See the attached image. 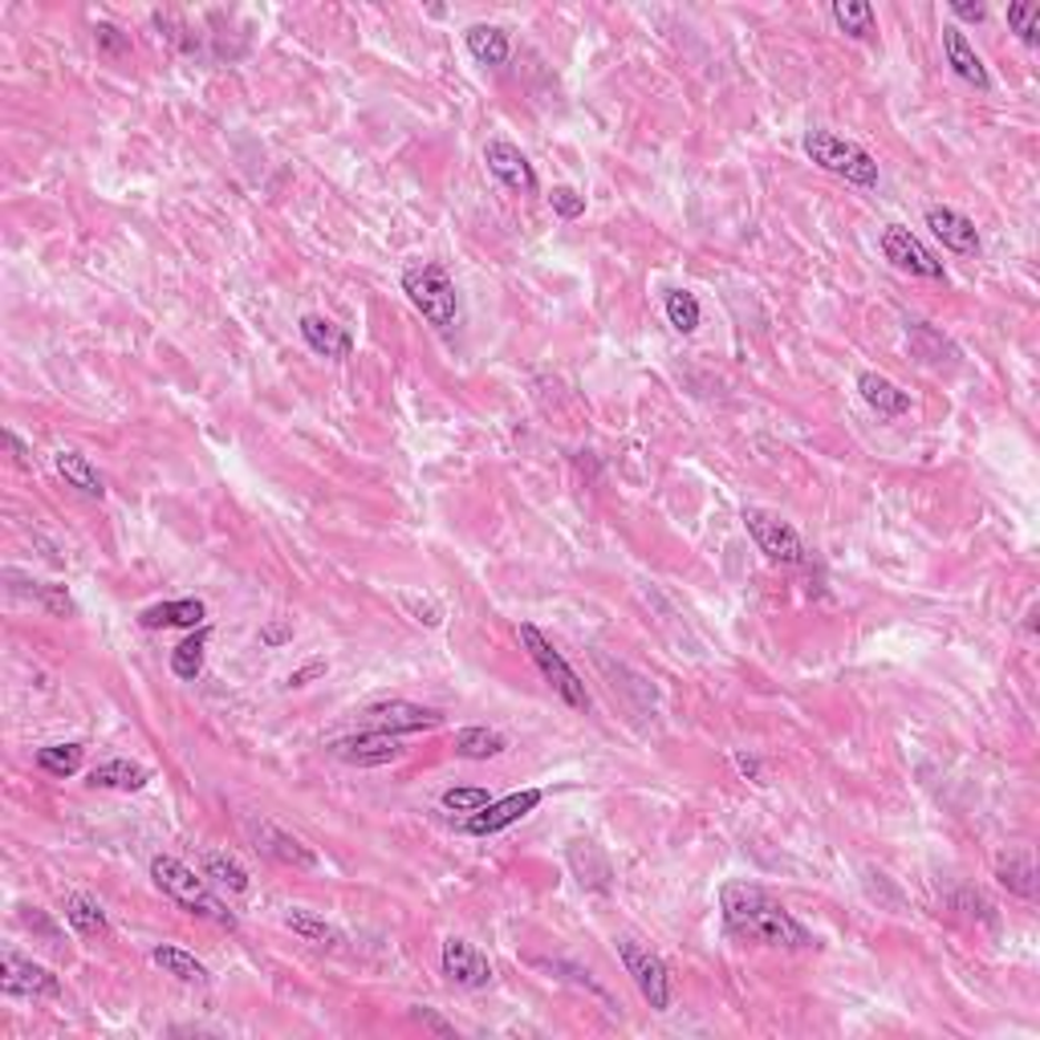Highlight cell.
I'll return each instance as SVG.
<instances>
[{
    "mask_svg": "<svg viewBox=\"0 0 1040 1040\" xmlns=\"http://www.w3.org/2000/svg\"><path fill=\"white\" fill-rule=\"evenodd\" d=\"M927 228L934 232V240H943V249L959 252V257H980V232L971 224L968 216L956 212V208H943V203H931L927 208Z\"/></svg>",
    "mask_w": 1040,
    "mask_h": 1040,
    "instance_id": "15",
    "label": "cell"
},
{
    "mask_svg": "<svg viewBox=\"0 0 1040 1040\" xmlns=\"http://www.w3.org/2000/svg\"><path fill=\"white\" fill-rule=\"evenodd\" d=\"M297 330H301V338H306L309 350L321 354V358L342 362V358L354 354V338H350V330H342L338 321L321 318V313H306V318L297 321Z\"/></svg>",
    "mask_w": 1040,
    "mask_h": 1040,
    "instance_id": "17",
    "label": "cell"
},
{
    "mask_svg": "<svg viewBox=\"0 0 1040 1040\" xmlns=\"http://www.w3.org/2000/svg\"><path fill=\"white\" fill-rule=\"evenodd\" d=\"M281 922L289 927L293 934H301L306 943H318V947H338L342 943V931L333 927V922H326L318 914V910H306V907H284Z\"/></svg>",
    "mask_w": 1040,
    "mask_h": 1040,
    "instance_id": "26",
    "label": "cell"
},
{
    "mask_svg": "<svg viewBox=\"0 0 1040 1040\" xmlns=\"http://www.w3.org/2000/svg\"><path fill=\"white\" fill-rule=\"evenodd\" d=\"M484 163H488V171H492L509 191H517V196H537V188H541V179H537V171H532V163L524 159V151H520L517 142L488 139Z\"/></svg>",
    "mask_w": 1040,
    "mask_h": 1040,
    "instance_id": "12",
    "label": "cell"
},
{
    "mask_svg": "<svg viewBox=\"0 0 1040 1040\" xmlns=\"http://www.w3.org/2000/svg\"><path fill=\"white\" fill-rule=\"evenodd\" d=\"M94 41H98V49H102V53H110V58H127V53H130V37L122 33L119 24H110V21H98L94 24Z\"/></svg>",
    "mask_w": 1040,
    "mask_h": 1040,
    "instance_id": "40",
    "label": "cell"
},
{
    "mask_svg": "<svg viewBox=\"0 0 1040 1040\" xmlns=\"http://www.w3.org/2000/svg\"><path fill=\"white\" fill-rule=\"evenodd\" d=\"M151 780V772L134 764V760H102L98 769H90V789H119V792H139Z\"/></svg>",
    "mask_w": 1040,
    "mask_h": 1040,
    "instance_id": "23",
    "label": "cell"
},
{
    "mask_svg": "<svg viewBox=\"0 0 1040 1040\" xmlns=\"http://www.w3.org/2000/svg\"><path fill=\"white\" fill-rule=\"evenodd\" d=\"M326 752H330L333 760H342V764H354V769H382V764H390V760H399L407 748L399 744V736H394V732L367 728V732L330 740V744H326Z\"/></svg>",
    "mask_w": 1040,
    "mask_h": 1040,
    "instance_id": "8",
    "label": "cell"
},
{
    "mask_svg": "<svg viewBox=\"0 0 1040 1040\" xmlns=\"http://www.w3.org/2000/svg\"><path fill=\"white\" fill-rule=\"evenodd\" d=\"M257 850L269 853L272 862L293 866V870H313L318 866V853L309 850L306 841H297L293 833H284V829L269 826V821H260L257 829Z\"/></svg>",
    "mask_w": 1040,
    "mask_h": 1040,
    "instance_id": "18",
    "label": "cell"
},
{
    "mask_svg": "<svg viewBox=\"0 0 1040 1040\" xmlns=\"http://www.w3.org/2000/svg\"><path fill=\"white\" fill-rule=\"evenodd\" d=\"M736 764H740V772H744V777L760 780V764H757V760H748V757H736Z\"/></svg>",
    "mask_w": 1040,
    "mask_h": 1040,
    "instance_id": "47",
    "label": "cell"
},
{
    "mask_svg": "<svg viewBox=\"0 0 1040 1040\" xmlns=\"http://www.w3.org/2000/svg\"><path fill=\"white\" fill-rule=\"evenodd\" d=\"M4 443H9L12 460L21 463V468H33V460H29V448H24V443H21V436H17V431H12V427H9V431H4Z\"/></svg>",
    "mask_w": 1040,
    "mask_h": 1040,
    "instance_id": "46",
    "label": "cell"
},
{
    "mask_svg": "<svg viewBox=\"0 0 1040 1040\" xmlns=\"http://www.w3.org/2000/svg\"><path fill=\"white\" fill-rule=\"evenodd\" d=\"M541 801H544L541 789H520V792H509V797H500V801H488L480 813L468 817V833H472V838H492L500 829L517 826L520 817H529Z\"/></svg>",
    "mask_w": 1040,
    "mask_h": 1040,
    "instance_id": "11",
    "label": "cell"
},
{
    "mask_svg": "<svg viewBox=\"0 0 1040 1040\" xmlns=\"http://www.w3.org/2000/svg\"><path fill=\"white\" fill-rule=\"evenodd\" d=\"M151 878L154 887L163 890L167 899L179 902V907L188 910V914H200V919H212L220 922V927H237V914L224 907V902L216 899L212 890H208V878H196V870L191 866H183L179 858H167V853H159L151 862Z\"/></svg>",
    "mask_w": 1040,
    "mask_h": 1040,
    "instance_id": "2",
    "label": "cell"
},
{
    "mask_svg": "<svg viewBox=\"0 0 1040 1040\" xmlns=\"http://www.w3.org/2000/svg\"><path fill=\"white\" fill-rule=\"evenodd\" d=\"M326 671H330V667H326V659H313V662H306V667H297V671L289 674L284 683H289V687H306V683H313V679H321Z\"/></svg>",
    "mask_w": 1040,
    "mask_h": 1040,
    "instance_id": "43",
    "label": "cell"
},
{
    "mask_svg": "<svg viewBox=\"0 0 1040 1040\" xmlns=\"http://www.w3.org/2000/svg\"><path fill=\"white\" fill-rule=\"evenodd\" d=\"M402 606H407V610L414 614V622H423V627H439V622H443V610H439L436 602H427V598L419 602V598H411V593H402Z\"/></svg>",
    "mask_w": 1040,
    "mask_h": 1040,
    "instance_id": "41",
    "label": "cell"
},
{
    "mask_svg": "<svg viewBox=\"0 0 1040 1040\" xmlns=\"http://www.w3.org/2000/svg\"><path fill=\"white\" fill-rule=\"evenodd\" d=\"M744 529L752 532L757 549L769 561L780 566H809V544L801 541V532L792 529L789 520H780L769 509H744Z\"/></svg>",
    "mask_w": 1040,
    "mask_h": 1040,
    "instance_id": "6",
    "label": "cell"
},
{
    "mask_svg": "<svg viewBox=\"0 0 1040 1040\" xmlns=\"http://www.w3.org/2000/svg\"><path fill=\"white\" fill-rule=\"evenodd\" d=\"M463 46H468V53H472L480 66H504L509 61V33L500 29V24H472L468 33H463Z\"/></svg>",
    "mask_w": 1040,
    "mask_h": 1040,
    "instance_id": "24",
    "label": "cell"
},
{
    "mask_svg": "<svg viewBox=\"0 0 1040 1040\" xmlns=\"http://www.w3.org/2000/svg\"><path fill=\"white\" fill-rule=\"evenodd\" d=\"M720 910L728 931L736 939H744V943L784 947V951H804V947L817 943L809 927L784 902H777L769 890L752 887V882H728L720 890Z\"/></svg>",
    "mask_w": 1040,
    "mask_h": 1040,
    "instance_id": "1",
    "label": "cell"
},
{
    "mask_svg": "<svg viewBox=\"0 0 1040 1040\" xmlns=\"http://www.w3.org/2000/svg\"><path fill=\"white\" fill-rule=\"evenodd\" d=\"M699 301L696 293H687V289H671L667 293V321H671L679 333H696L699 330Z\"/></svg>",
    "mask_w": 1040,
    "mask_h": 1040,
    "instance_id": "35",
    "label": "cell"
},
{
    "mask_svg": "<svg viewBox=\"0 0 1040 1040\" xmlns=\"http://www.w3.org/2000/svg\"><path fill=\"white\" fill-rule=\"evenodd\" d=\"M37 598V602L46 606L49 614L53 618H66V614H73V598H70V590L66 586H49V581H33V590H29Z\"/></svg>",
    "mask_w": 1040,
    "mask_h": 1040,
    "instance_id": "38",
    "label": "cell"
},
{
    "mask_svg": "<svg viewBox=\"0 0 1040 1040\" xmlns=\"http://www.w3.org/2000/svg\"><path fill=\"white\" fill-rule=\"evenodd\" d=\"M439 801H443V809H448V813H468V817H472V813H480L488 801H492V792L480 789V784H456V789H448L443 797H439Z\"/></svg>",
    "mask_w": 1040,
    "mask_h": 1040,
    "instance_id": "36",
    "label": "cell"
},
{
    "mask_svg": "<svg viewBox=\"0 0 1040 1040\" xmlns=\"http://www.w3.org/2000/svg\"><path fill=\"white\" fill-rule=\"evenodd\" d=\"M1008 24L1020 33L1024 46L1040 41V4H1008Z\"/></svg>",
    "mask_w": 1040,
    "mask_h": 1040,
    "instance_id": "37",
    "label": "cell"
},
{
    "mask_svg": "<svg viewBox=\"0 0 1040 1040\" xmlns=\"http://www.w3.org/2000/svg\"><path fill=\"white\" fill-rule=\"evenodd\" d=\"M53 468H58L61 480L70 488H78L82 497H94V500L107 497V480H102V472L86 460L82 451H58V456H53Z\"/></svg>",
    "mask_w": 1040,
    "mask_h": 1040,
    "instance_id": "21",
    "label": "cell"
},
{
    "mask_svg": "<svg viewBox=\"0 0 1040 1040\" xmlns=\"http://www.w3.org/2000/svg\"><path fill=\"white\" fill-rule=\"evenodd\" d=\"M260 642L264 647H284V642H293V627L289 622H269V627L260 630Z\"/></svg>",
    "mask_w": 1040,
    "mask_h": 1040,
    "instance_id": "45",
    "label": "cell"
},
{
    "mask_svg": "<svg viewBox=\"0 0 1040 1040\" xmlns=\"http://www.w3.org/2000/svg\"><path fill=\"white\" fill-rule=\"evenodd\" d=\"M858 394H862L866 407H870V411H878L882 419H899V414L910 411V394H907V390H899L890 379L874 374V370H862V374H858Z\"/></svg>",
    "mask_w": 1040,
    "mask_h": 1040,
    "instance_id": "20",
    "label": "cell"
},
{
    "mask_svg": "<svg viewBox=\"0 0 1040 1040\" xmlns=\"http://www.w3.org/2000/svg\"><path fill=\"white\" fill-rule=\"evenodd\" d=\"M569 862H573V874H578L581 887L610 890V862H606V853L593 841H573L569 846Z\"/></svg>",
    "mask_w": 1040,
    "mask_h": 1040,
    "instance_id": "28",
    "label": "cell"
},
{
    "mask_svg": "<svg viewBox=\"0 0 1040 1040\" xmlns=\"http://www.w3.org/2000/svg\"><path fill=\"white\" fill-rule=\"evenodd\" d=\"M208 642H212V627H196L188 639L171 650V671H176V679H183V683H196V679H200L203 659H208Z\"/></svg>",
    "mask_w": 1040,
    "mask_h": 1040,
    "instance_id": "25",
    "label": "cell"
},
{
    "mask_svg": "<svg viewBox=\"0 0 1040 1040\" xmlns=\"http://www.w3.org/2000/svg\"><path fill=\"white\" fill-rule=\"evenodd\" d=\"M804 154L813 159L821 171H829V176L846 179V183H853V188H878V159L866 147H858V142L841 139V134H833V130H804Z\"/></svg>",
    "mask_w": 1040,
    "mask_h": 1040,
    "instance_id": "4",
    "label": "cell"
},
{
    "mask_svg": "<svg viewBox=\"0 0 1040 1040\" xmlns=\"http://www.w3.org/2000/svg\"><path fill=\"white\" fill-rule=\"evenodd\" d=\"M943 58H947V66L956 70L959 82L976 86V90H992V73H988L983 58L976 53V46H971L968 33H963L959 24H947L943 29Z\"/></svg>",
    "mask_w": 1040,
    "mask_h": 1040,
    "instance_id": "16",
    "label": "cell"
},
{
    "mask_svg": "<svg viewBox=\"0 0 1040 1040\" xmlns=\"http://www.w3.org/2000/svg\"><path fill=\"white\" fill-rule=\"evenodd\" d=\"M520 647L529 650V659H532V667L541 671V679L549 687H553V696L566 703V708H573V711H586L590 708V696H586V683L578 679V671L569 667L566 662V654L553 647V642L544 639L541 630L532 627V622H520Z\"/></svg>",
    "mask_w": 1040,
    "mask_h": 1040,
    "instance_id": "5",
    "label": "cell"
},
{
    "mask_svg": "<svg viewBox=\"0 0 1040 1040\" xmlns=\"http://www.w3.org/2000/svg\"><path fill=\"white\" fill-rule=\"evenodd\" d=\"M882 257L894 264L899 272H910V277H927V281H947V269L943 260L934 257L927 244H922L910 228L902 224H890L887 232H882Z\"/></svg>",
    "mask_w": 1040,
    "mask_h": 1040,
    "instance_id": "9",
    "label": "cell"
},
{
    "mask_svg": "<svg viewBox=\"0 0 1040 1040\" xmlns=\"http://www.w3.org/2000/svg\"><path fill=\"white\" fill-rule=\"evenodd\" d=\"M549 203H553V212L561 216V220H581L586 216V196H581L578 188H553L549 191Z\"/></svg>",
    "mask_w": 1040,
    "mask_h": 1040,
    "instance_id": "39",
    "label": "cell"
},
{
    "mask_svg": "<svg viewBox=\"0 0 1040 1040\" xmlns=\"http://www.w3.org/2000/svg\"><path fill=\"white\" fill-rule=\"evenodd\" d=\"M151 963H154V968H163L167 976L183 980V983H212V971L203 968V963L191 956V951H183V947H171V943L151 947Z\"/></svg>",
    "mask_w": 1040,
    "mask_h": 1040,
    "instance_id": "27",
    "label": "cell"
},
{
    "mask_svg": "<svg viewBox=\"0 0 1040 1040\" xmlns=\"http://www.w3.org/2000/svg\"><path fill=\"white\" fill-rule=\"evenodd\" d=\"M947 9H951V17H959V21H971V24H980L983 17H988V4H971V0H951Z\"/></svg>",
    "mask_w": 1040,
    "mask_h": 1040,
    "instance_id": "44",
    "label": "cell"
},
{
    "mask_svg": "<svg viewBox=\"0 0 1040 1040\" xmlns=\"http://www.w3.org/2000/svg\"><path fill=\"white\" fill-rule=\"evenodd\" d=\"M996 878H1000V887H1008L1012 894H1020V899H1037V874H1032L1029 858H1008V862H1000L996 866Z\"/></svg>",
    "mask_w": 1040,
    "mask_h": 1040,
    "instance_id": "34",
    "label": "cell"
},
{
    "mask_svg": "<svg viewBox=\"0 0 1040 1040\" xmlns=\"http://www.w3.org/2000/svg\"><path fill=\"white\" fill-rule=\"evenodd\" d=\"M439 963H443V976H448L456 988H488V983H492V963H488L468 939H456V934L443 939Z\"/></svg>",
    "mask_w": 1040,
    "mask_h": 1040,
    "instance_id": "14",
    "label": "cell"
},
{
    "mask_svg": "<svg viewBox=\"0 0 1040 1040\" xmlns=\"http://www.w3.org/2000/svg\"><path fill=\"white\" fill-rule=\"evenodd\" d=\"M500 752H509V740L497 728H460L456 732V757L463 760H492Z\"/></svg>",
    "mask_w": 1040,
    "mask_h": 1040,
    "instance_id": "31",
    "label": "cell"
},
{
    "mask_svg": "<svg viewBox=\"0 0 1040 1040\" xmlns=\"http://www.w3.org/2000/svg\"><path fill=\"white\" fill-rule=\"evenodd\" d=\"M618 959H622V968H627V976L634 980L642 1000H647L654 1012H667V1008H671V968H667L650 947L634 943V939H618Z\"/></svg>",
    "mask_w": 1040,
    "mask_h": 1040,
    "instance_id": "7",
    "label": "cell"
},
{
    "mask_svg": "<svg viewBox=\"0 0 1040 1040\" xmlns=\"http://www.w3.org/2000/svg\"><path fill=\"white\" fill-rule=\"evenodd\" d=\"M37 769L46 772V777H73V772L82 769L86 760V748L82 744H49V748H37Z\"/></svg>",
    "mask_w": 1040,
    "mask_h": 1040,
    "instance_id": "32",
    "label": "cell"
},
{
    "mask_svg": "<svg viewBox=\"0 0 1040 1040\" xmlns=\"http://www.w3.org/2000/svg\"><path fill=\"white\" fill-rule=\"evenodd\" d=\"M61 910H66V922H70L78 934H107L110 922H107V910H102V902L90 899V894H66V902H61Z\"/></svg>",
    "mask_w": 1040,
    "mask_h": 1040,
    "instance_id": "30",
    "label": "cell"
},
{
    "mask_svg": "<svg viewBox=\"0 0 1040 1040\" xmlns=\"http://www.w3.org/2000/svg\"><path fill=\"white\" fill-rule=\"evenodd\" d=\"M367 720L370 728H379V732H431V728H439L443 723V716H439L436 708H423V703H411V699H382V703H370L367 708Z\"/></svg>",
    "mask_w": 1040,
    "mask_h": 1040,
    "instance_id": "13",
    "label": "cell"
},
{
    "mask_svg": "<svg viewBox=\"0 0 1040 1040\" xmlns=\"http://www.w3.org/2000/svg\"><path fill=\"white\" fill-rule=\"evenodd\" d=\"M411 1020H414V1024H423V1029L439 1032V1037H456V1024H448V1020L439 1017L436 1008H411Z\"/></svg>",
    "mask_w": 1040,
    "mask_h": 1040,
    "instance_id": "42",
    "label": "cell"
},
{
    "mask_svg": "<svg viewBox=\"0 0 1040 1040\" xmlns=\"http://www.w3.org/2000/svg\"><path fill=\"white\" fill-rule=\"evenodd\" d=\"M402 293L436 330H451L460 318V293L443 264L436 260H414L402 269Z\"/></svg>",
    "mask_w": 1040,
    "mask_h": 1040,
    "instance_id": "3",
    "label": "cell"
},
{
    "mask_svg": "<svg viewBox=\"0 0 1040 1040\" xmlns=\"http://www.w3.org/2000/svg\"><path fill=\"white\" fill-rule=\"evenodd\" d=\"M829 17L838 21L841 33L858 37V41L874 33V4H866V0H838V4L829 9Z\"/></svg>",
    "mask_w": 1040,
    "mask_h": 1040,
    "instance_id": "33",
    "label": "cell"
},
{
    "mask_svg": "<svg viewBox=\"0 0 1040 1040\" xmlns=\"http://www.w3.org/2000/svg\"><path fill=\"white\" fill-rule=\"evenodd\" d=\"M907 342H910V354L919 358L922 367H943V362H956V358H959L956 346L947 342V338L934 330V326H927V321H910V326H907Z\"/></svg>",
    "mask_w": 1040,
    "mask_h": 1040,
    "instance_id": "22",
    "label": "cell"
},
{
    "mask_svg": "<svg viewBox=\"0 0 1040 1040\" xmlns=\"http://www.w3.org/2000/svg\"><path fill=\"white\" fill-rule=\"evenodd\" d=\"M0 988H4V996H24V1000H58L61 996L58 976L33 959H21L17 951H4V959H0Z\"/></svg>",
    "mask_w": 1040,
    "mask_h": 1040,
    "instance_id": "10",
    "label": "cell"
},
{
    "mask_svg": "<svg viewBox=\"0 0 1040 1040\" xmlns=\"http://www.w3.org/2000/svg\"><path fill=\"white\" fill-rule=\"evenodd\" d=\"M203 618H208V606H203L200 598H176V602L147 606L139 614V627L142 630H167V627L196 630V627H203Z\"/></svg>",
    "mask_w": 1040,
    "mask_h": 1040,
    "instance_id": "19",
    "label": "cell"
},
{
    "mask_svg": "<svg viewBox=\"0 0 1040 1040\" xmlns=\"http://www.w3.org/2000/svg\"><path fill=\"white\" fill-rule=\"evenodd\" d=\"M200 870H203V878H212L216 887H224L228 894H244V890L252 887L249 882V870L232 858V853H224V850H208L200 858Z\"/></svg>",
    "mask_w": 1040,
    "mask_h": 1040,
    "instance_id": "29",
    "label": "cell"
}]
</instances>
